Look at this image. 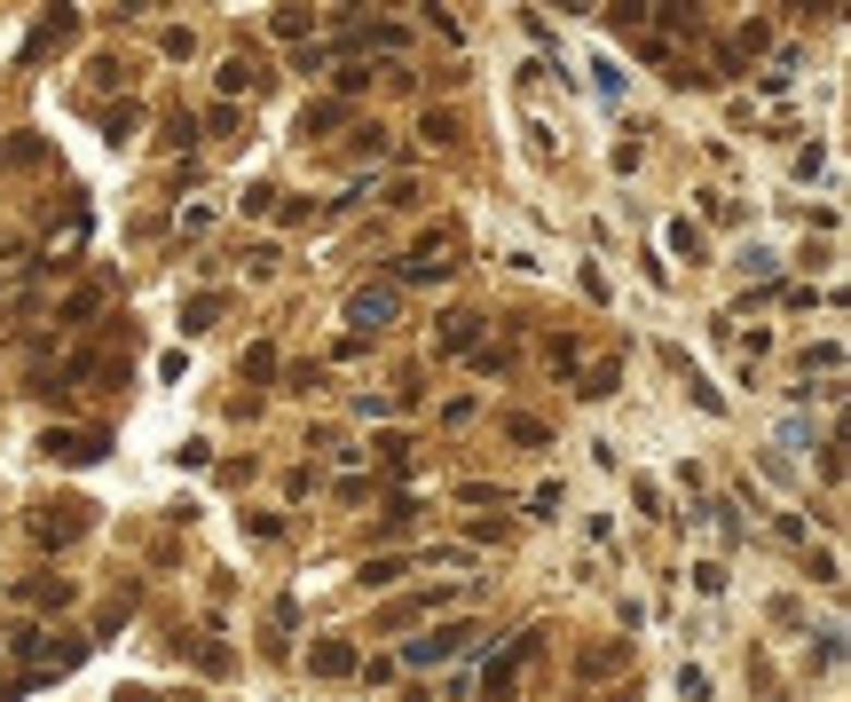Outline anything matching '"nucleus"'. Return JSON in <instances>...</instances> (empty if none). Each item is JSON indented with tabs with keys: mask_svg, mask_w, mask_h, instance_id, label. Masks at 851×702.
I'll list each match as a JSON object with an SVG mask.
<instances>
[{
	"mask_svg": "<svg viewBox=\"0 0 851 702\" xmlns=\"http://www.w3.org/2000/svg\"><path fill=\"white\" fill-rule=\"evenodd\" d=\"M465 640H473V631H465V624H450V631H434V640H411V647H402V663H450Z\"/></svg>",
	"mask_w": 851,
	"mask_h": 702,
	"instance_id": "f257e3e1",
	"label": "nucleus"
},
{
	"mask_svg": "<svg viewBox=\"0 0 851 702\" xmlns=\"http://www.w3.org/2000/svg\"><path fill=\"white\" fill-rule=\"evenodd\" d=\"M308 671H316V679H348V671H355V647H348V640H324V647L308 655Z\"/></svg>",
	"mask_w": 851,
	"mask_h": 702,
	"instance_id": "f03ea898",
	"label": "nucleus"
},
{
	"mask_svg": "<svg viewBox=\"0 0 851 702\" xmlns=\"http://www.w3.org/2000/svg\"><path fill=\"white\" fill-rule=\"evenodd\" d=\"M348 316H355V324H387V316H394V285H379V292L363 285V292L348 300Z\"/></svg>",
	"mask_w": 851,
	"mask_h": 702,
	"instance_id": "7ed1b4c3",
	"label": "nucleus"
},
{
	"mask_svg": "<svg viewBox=\"0 0 851 702\" xmlns=\"http://www.w3.org/2000/svg\"><path fill=\"white\" fill-rule=\"evenodd\" d=\"M80 513H87V506H48V521H40V537H48V545H63V537H80Z\"/></svg>",
	"mask_w": 851,
	"mask_h": 702,
	"instance_id": "20e7f679",
	"label": "nucleus"
},
{
	"mask_svg": "<svg viewBox=\"0 0 851 702\" xmlns=\"http://www.w3.org/2000/svg\"><path fill=\"white\" fill-rule=\"evenodd\" d=\"M40 450H48V458H72V465H87V458H95V443H87V434H48Z\"/></svg>",
	"mask_w": 851,
	"mask_h": 702,
	"instance_id": "39448f33",
	"label": "nucleus"
},
{
	"mask_svg": "<svg viewBox=\"0 0 851 702\" xmlns=\"http://www.w3.org/2000/svg\"><path fill=\"white\" fill-rule=\"evenodd\" d=\"M221 87H229V95H236V87H260V63H253V56H229V63H221Z\"/></svg>",
	"mask_w": 851,
	"mask_h": 702,
	"instance_id": "423d86ee",
	"label": "nucleus"
},
{
	"mask_svg": "<svg viewBox=\"0 0 851 702\" xmlns=\"http://www.w3.org/2000/svg\"><path fill=\"white\" fill-rule=\"evenodd\" d=\"M214 316H221V292H197V300H190V308H182V331H206Z\"/></svg>",
	"mask_w": 851,
	"mask_h": 702,
	"instance_id": "0eeeda50",
	"label": "nucleus"
},
{
	"mask_svg": "<svg viewBox=\"0 0 851 702\" xmlns=\"http://www.w3.org/2000/svg\"><path fill=\"white\" fill-rule=\"evenodd\" d=\"M339 119H348L339 104H316V111H300V135H316V126H339Z\"/></svg>",
	"mask_w": 851,
	"mask_h": 702,
	"instance_id": "6e6552de",
	"label": "nucleus"
},
{
	"mask_svg": "<svg viewBox=\"0 0 851 702\" xmlns=\"http://www.w3.org/2000/svg\"><path fill=\"white\" fill-rule=\"evenodd\" d=\"M134 119H143V111H134V104H119V111L104 119V135H111V143H126V135H134Z\"/></svg>",
	"mask_w": 851,
	"mask_h": 702,
	"instance_id": "1a4fd4ad",
	"label": "nucleus"
},
{
	"mask_svg": "<svg viewBox=\"0 0 851 702\" xmlns=\"http://www.w3.org/2000/svg\"><path fill=\"white\" fill-rule=\"evenodd\" d=\"M670 245L686 253V261H702V229H686V221H670Z\"/></svg>",
	"mask_w": 851,
	"mask_h": 702,
	"instance_id": "9d476101",
	"label": "nucleus"
}]
</instances>
